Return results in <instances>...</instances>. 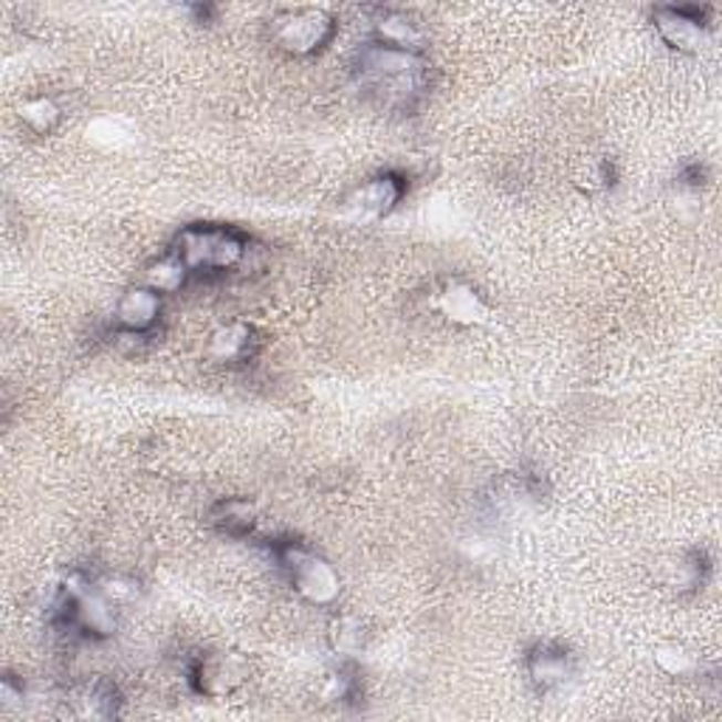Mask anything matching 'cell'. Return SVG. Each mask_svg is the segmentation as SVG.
Segmentation results:
<instances>
[{
	"instance_id": "cell-1",
	"label": "cell",
	"mask_w": 722,
	"mask_h": 722,
	"mask_svg": "<svg viewBox=\"0 0 722 722\" xmlns=\"http://www.w3.org/2000/svg\"><path fill=\"white\" fill-rule=\"evenodd\" d=\"M358 85L387 107H409L427 88L429 63L418 51L367 43L356 54Z\"/></svg>"
},
{
	"instance_id": "cell-2",
	"label": "cell",
	"mask_w": 722,
	"mask_h": 722,
	"mask_svg": "<svg viewBox=\"0 0 722 722\" xmlns=\"http://www.w3.org/2000/svg\"><path fill=\"white\" fill-rule=\"evenodd\" d=\"M276 565L283 567L291 587L314 607H331L342 596V578L336 567L300 542H283L274 547Z\"/></svg>"
},
{
	"instance_id": "cell-3",
	"label": "cell",
	"mask_w": 722,
	"mask_h": 722,
	"mask_svg": "<svg viewBox=\"0 0 722 722\" xmlns=\"http://www.w3.org/2000/svg\"><path fill=\"white\" fill-rule=\"evenodd\" d=\"M172 254L184 260L189 274L229 271L245 258V238L227 227H187L176 238Z\"/></svg>"
},
{
	"instance_id": "cell-4",
	"label": "cell",
	"mask_w": 722,
	"mask_h": 722,
	"mask_svg": "<svg viewBox=\"0 0 722 722\" xmlns=\"http://www.w3.org/2000/svg\"><path fill=\"white\" fill-rule=\"evenodd\" d=\"M336 34V20L325 9H285L271 20V40L285 54L311 57Z\"/></svg>"
},
{
	"instance_id": "cell-5",
	"label": "cell",
	"mask_w": 722,
	"mask_h": 722,
	"mask_svg": "<svg viewBox=\"0 0 722 722\" xmlns=\"http://www.w3.org/2000/svg\"><path fill=\"white\" fill-rule=\"evenodd\" d=\"M252 674V666H249V658L240 652H207L192 663L189 669V683L192 689L201 694V698L209 700H223L229 694L240 689V686L249 680Z\"/></svg>"
},
{
	"instance_id": "cell-6",
	"label": "cell",
	"mask_w": 722,
	"mask_h": 722,
	"mask_svg": "<svg viewBox=\"0 0 722 722\" xmlns=\"http://www.w3.org/2000/svg\"><path fill=\"white\" fill-rule=\"evenodd\" d=\"M655 32L669 49L680 54H698L709 40V20L705 9L694 7H658L652 12Z\"/></svg>"
},
{
	"instance_id": "cell-7",
	"label": "cell",
	"mask_w": 722,
	"mask_h": 722,
	"mask_svg": "<svg viewBox=\"0 0 722 722\" xmlns=\"http://www.w3.org/2000/svg\"><path fill=\"white\" fill-rule=\"evenodd\" d=\"M525 672L527 680L534 683V689L547 694V691L562 689V686L576 678V658L562 643H536L525 658Z\"/></svg>"
},
{
	"instance_id": "cell-8",
	"label": "cell",
	"mask_w": 722,
	"mask_h": 722,
	"mask_svg": "<svg viewBox=\"0 0 722 722\" xmlns=\"http://www.w3.org/2000/svg\"><path fill=\"white\" fill-rule=\"evenodd\" d=\"M404 198V178L396 172H384V176L370 178L362 187H356L347 196V209L353 218L362 220H381L401 203Z\"/></svg>"
},
{
	"instance_id": "cell-9",
	"label": "cell",
	"mask_w": 722,
	"mask_h": 722,
	"mask_svg": "<svg viewBox=\"0 0 722 722\" xmlns=\"http://www.w3.org/2000/svg\"><path fill=\"white\" fill-rule=\"evenodd\" d=\"M161 320V294L147 285H136L122 294L116 305V327L133 333H153Z\"/></svg>"
},
{
	"instance_id": "cell-10",
	"label": "cell",
	"mask_w": 722,
	"mask_h": 722,
	"mask_svg": "<svg viewBox=\"0 0 722 722\" xmlns=\"http://www.w3.org/2000/svg\"><path fill=\"white\" fill-rule=\"evenodd\" d=\"M373 40L384 45H393V49L404 51H418L421 54L423 49V32L421 25L415 23L409 14L393 12V9H384L373 18Z\"/></svg>"
},
{
	"instance_id": "cell-11",
	"label": "cell",
	"mask_w": 722,
	"mask_h": 722,
	"mask_svg": "<svg viewBox=\"0 0 722 722\" xmlns=\"http://www.w3.org/2000/svg\"><path fill=\"white\" fill-rule=\"evenodd\" d=\"M254 331L243 322H229V325H220L218 331L209 336L207 356L212 362H220V365H234V362H243L245 356H252L254 350Z\"/></svg>"
},
{
	"instance_id": "cell-12",
	"label": "cell",
	"mask_w": 722,
	"mask_h": 722,
	"mask_svg": "<svg viewBox=\"0 0 722 722\" xmlns=\"http://www.w3.org/2000/svg\"><path fill=\"white\" fill-rule=\"evenodd\" d=\"M209 525L218 527L220 534L240 540V536H249L258 527V511L243 496H229V500H220V503L212 505Z\"/></svg>"
},
{
	"instance_id": "cell-13",
	"label": "cell",
	"mask_w": 722,
	"mask_h": 722,
	"mask_svg": "<svg viewBox=\"0 0 722 722\" xmlns=\"http://www.w3.org/2000/svg\"><path fill=\"white\" fill-rule=\"evenodd\" d=\"M71 703H74L71 714L80 716V720H111V716H119L116 689L111 683H105V680H96V683L76 691V698Z\"/></svg>"
},
{
	"instance_id": "cell-14",
	"label": "cell",
	"mask_w": 722,
	"mask_h": 722,
	"mask_svg": "<svg viewBox=\"0 0 722 722\" xmlns=\"http://www.w3.org/2000/svg\"><path fill=\"white\" fill-rule=\"evenodd\" d=\"M666 571H669V576H666L669 587H674L678 593H686V590H700V587L709 582L711 565L709 559H705L703 551H691V553H683V556H678L674 565H666Z\"/></svg>"
},
{
	"instance_id": "cell-15",
	"label": "cell",
	"mask_w": 722,
	"mask_h": 722,
	"mask_svg": "<svg viewBox=\"0 0 722 722\" xmlns=\"http://www.w3.org/2000/svg\"><path fill=\"white\" fill-rule=\"evenodd\" d=\"M440 311L454 322H465V325H474L485 316V305L478 296V291H471L469 285H449L438 300Z\"/></svg>"
},
{
	"instance_id": "cell-16",
	"label": "cell",
	"mask_w": 722,
	"mask_h": 722,
	"mask_svg": "<svg viewBox=\"0 0 722 722\" xmlns=\"http://www.w3.org/2000/svg\"><path fill=\"white\" fill-rule=\"evenodd\" d=\"M187 276L189 269L184 265V260L178 254H167V258H158L147 265L145 285L156 294H176V291L184 289Z\"/></svg>"
},
{
	"instance_id": "cell-17",
	"label": "cell",
	"mask_w": 722,
	"mask_h": 722,
	"mask_svg": "<svg viewBox=\"0 0 722 722\" xmlns=\"http://www.w3.org/2000/svg\"><path fill=\"white\" fill-rule=\"evenodd\" d=\"M20 119H23V125L29 130L45 136V133H51L60 125L63 111H60V105L51 96H32V100H25L20 105Z\"/></svg>"
},
{
	"instance_id": "cell-18",
	"label": "cell",
	"mask_w": 722,
	"mask_h": 722,
	"mask_svg": "<svg viewBox=\"0 0 722 722\" xmlns=\"http://www.w3.org/2000/svg\"><path fill=\"white\" fill-rule=\"evenodd\" d=\"M327 641H331L333 652L345 655V658H353L365 649L367 632L365 624L353 616H342L331 624V632H327Z\"/></svg>"
},
{
	"instance_id": "cell-19",
	"label": "cell",
	"mask_w": 722,
	"mask_h": 722,
	"mask_svg": "<svg viewBox=\"0 0 722 722\" xmlns=\"http://www.w3.org/2000/svg\"><path fill=\"white\" fill-rule=\"evenodd\" d=\"M655 660H658L660 669H663L666 674H672V678H686V674H691L694 669H698L694 655H691L686 647H678V643L660 647L658 652H655Z\"/></svg>"
},
{
	"instance_id": "cell-20",
	"label": "cell",
	"mask_w": 722,
	"mask_h": 722,
	"mask_svg": "<svg viewBox=\"0 0 722 722\" xmlns=\"http://www.w3.org/2000/svg\"><path fill=\"white\" fill-rule=\"evenodd\" d=\"M96 585H100V590L105 593V596L111 598L116 607H127V604H133L138 596H142V585H138L136 578L125 576V573L105 576L102 582H96Z\"/></svg>"
},
{
	"instance_id": "cell-21",
	"label": "cell",
	"mask_w": 722,
	"mask_h": 722,
	"mask_svg": "<svg viewBox=\"0 0 722 722\" xmlns=\"http://www.w3.org/2000/svg\"><path fill=\"white\" fill-rule=\"evenodd\" d=\"M356 689H358L356 672H353V669H347V666H339V669H336V672L327 678L325 698L336 700V703H345V700H350L353 694H356Z\"/></svg>"
},
{
	"instance_id": "cell-22",
	"label": "cell",
	"mask_w": 722,
	"mask_h": 722,
	"mask_svg": "<svg viewBox=\"0 0 722 722\" xmlns=\"http://www.w3.org/2000/svg\"><path fill=\"white\" fill-rule=\"evenodd\" d=\"M23 700V683H18L14 678H3V683H0V705H3V709H20Z\"/></svg>"
},
{
	"instance_id": "cell-23",
	"label": "cell",
	"mask_w": 722,
	"mask_h": 722,
	"mask_svg": "<svg viewBox=\"0 0 722 722\" xmlns=\"http://www.w3.org/2000/svg\"><path fill=\"white\" fill-rule=\"evenodd\" d=\"M680 184H686V187H703L705 178H709V170H705L703 161H689L680 167Z\"/></svg>"
}]
</instances>
